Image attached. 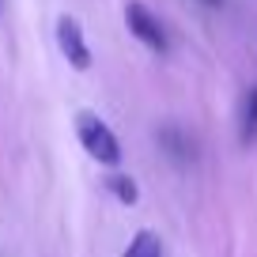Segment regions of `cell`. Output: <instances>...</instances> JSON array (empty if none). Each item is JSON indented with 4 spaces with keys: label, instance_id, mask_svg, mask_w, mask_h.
Returning <instances> with one entry per match:
<instances>
[{
    "label": "cell",
    "instance_id": "cell-1",
    "mask_svg": "<svg viewBox=\"0 0 257 257\" xmlns=\"http://www.w3.org/2000/svg\"><path fill=\"white\" fill-rule=\"evenodd\" d=\"M76 133H80L83 152L95 163H102V167H117L121 163V144H117V137H113V128L106 125L98 113H80V117H76Z\"/></svg>",
    "mask_w": 257,
    "mask_h": 257
},
{
    "label": "cell",
    "instance_id": "cell-2",
    "mask_svg": "<svg viewBox=\"0 0 257 257\" xmlns=\"http://www.w3.org/2000/svg\"><path fill=\"white\" fill-rule=\"evenodd\" d=\"M125 23H128V31L137 34V38L144 42L148 49H155V53H167V34H163L159 19H155L152 12L140 4V0H128V4H125Z\"/></svg>",
    "mask_w": 257,
    "mask_h": 257
},
{
    "label": "cell",
    "instance_id": "cell-3",
    "mask_svg": "<svg viewBox=\"0 0 257 257\" xmlns=\"http://www.w3.org/2000/svg\"><path fill=\"white\" fill-rule=\"evenodd\" d=\"M57 46H61L64 61L72 64V68H80V72L91 68V49H87V42H83V27L76 23L72 16L57 19Z\"/></svg>",
    "mask_w": 257,
    "mask_h": 257
},
{
    "label": "cell",
    "instance_id": "cell-4",
    "mask_svg": "<svg viewBox=\"0 0 257 257\" xmlns=\"http://www.w3.org/2000/svg\"><path fill=\"white\" fill-rule=\"evenodd\" d=\"M125 257H163V242H159V234H155V231H140L137 238L128 242Z\"/></svg>",
    "mask_w": 257,
    "mask_h": 257
},
{
    "label": "cell",
    "instance_id": "cell-5",
    "mask_svg": "<svg viewBox=\"0 0 257 257\" xmlns=\"http://www.w3.org/2000/svg\"><path fill=\"white\" fill-rule=\"evenodd\" d=\"M253 137H257V87L249 91L246 110H242V140H253Z\"/></svg>",
    "mask_w": 257,
    "mask_h": 257
},
{
    "label": "cell",
    "instance_id": "cell-6",
    "mask_svg": "<svg viewBox=\"0 0 257 257\" xmlns=\"http://www.w3.org/2000/svg\"><path fill=\"white\" fill-rule=\"evenodd\" d=\"M110 189L117 193L125 204H137V197H140V193H137V182H133V178H125V174H110Z\"/></svg>",
    "mask_w": 257,
    "mask_h": 257
},
{
    "label": "cell",
    "instance_id": "cell-7",
    "mask_svg": "<svg viewBox=\"0 0 257 257\" xmlns=\"http://www.w3.org/2000/svg\"><path fill=\"white\" fill-rule=\"evenodd\" d=\"M182 133H163V148L167 152H178V159H189V144H182Z\"/></svg>",
    "mask_w": 257,
    "mask_h": 257
},
{
    "label": "cell",
    "instance_id": "cell-8",
    "mask_svg": "<svg viewBox=\"0 0 257 257\" xmlns=\"http://www.w3.org/2000/svg\"><path fill=\"white\" fill-rule=\"evenodd\" d=\"M208 4H219V0H208Z\"/></svg>",
    "mask_w": 257,
    "mask_h": 257
}]
</instances>
